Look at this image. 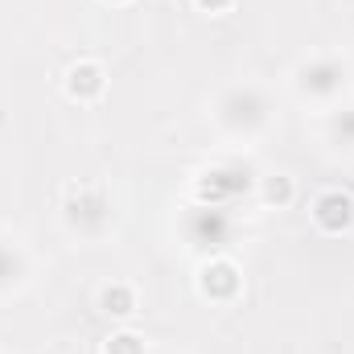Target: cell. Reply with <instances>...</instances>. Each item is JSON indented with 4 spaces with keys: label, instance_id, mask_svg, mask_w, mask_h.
<instances>
[{
    "label": "cell",
    "instance_id": "6",
    "mask_svg": "<svg viewBox=\"0 0 354 354\" xmlns=\"http://www.w3.org/2000/svg\"><path fill=\"white\" fill-rule=\"evenodd\" d=\"M264 202L268 206H288V202H292V177H284V174L268 177L264 181Z\"/></svg>",
    "mask_w": 354,
    "mask_h": 354
},
{
    "label": "cell",
    "instance_id": "4",
    "mask_svg": "<svg viewBox=\"0 0 354 354\" xmlns=\"http://www.w3.org/2000/svg\"><path fill=\"white\" fill-rule=\"evenodd\" d=\"M99 309L107 313V317H120V322H128L132 313H136V288L132 284H107L103 292H99Z\"/></svg>",
    "mask_w": 354,
    "mask_h": 354
},
{
    "label": "cell",
    "instance_id": "8",
    "mask_svg": "<svg viewBox=\"0 0 354 354\" xmlns=\"http://www.w3.org/2000/svg\"><path fill=\"white\" fill-rule=\"evenodd\" d=\"M194 4H198L202 12H227V8H231V0H194Z\"/></svg>",
    "mask_w": 354,
    "mask_h": 354
},
{
    "label": "cell",
    "instance_id": "5",
    "mask_svg": "<svg viewBox=\"0 0 354 354\" xmlns=\"http://www.w3.org/2000/svg\"><path fill=\"white\" fill-rule=\"evenodd\" d=\"M305 79V91H317V95H326V91H334L338 87V79H342V66L338 62H313V66H305L301 71Z\"/></svg>",
    "mask_w": 354,
    "mask_h": 354
},
{
    "label": "cell",
    "instance_id": "3",
    "mask_svg": "<svg viewBox=\"0 0 354 354\" xmlns=\"http://www.w3.org/2000/svg\"><path fill=\"white\" fill-rule=\"evenodd\" d=\"M239 268L231 264V260H210V264L202 268V276H198V288H202V297H210V301H231L235 292H239Z\"/></svg>",
    "mask_w": 354,
    "mask_h": 354
},
{
    "label": "cell",
    "instance_id": "2",
    "mask_svg": "<svg viewBox=\"0 0 354 354\" xmlns=\"http://www.w3.org/2000/svg\"><path fill=\"white\" fill-rule=\"evenodd\" d=\"M103 91H107V75H103L99 62L83 58V62H75V66L66 71V95H71L75 103H95Z\"/></svg>",
    "mask_w": 354,
    "mask_h": 354
},
{
    "label": "cell",
    "instance_id": "1",
    "mask_svg": "<svg viewBox=\"0 0 354 354\" xmlns=\"http://www.w3.org/2000/svg\"><path fill=\"white\" fill-rule=\"evenodd\" d=\"M313 223L326 231V235H342V231H351L354 227V198L346 189H322L317 198H313Z\"/></svg>",
    "mask_w": 354,
    "mask_h": 354
},
{
    "label": "cell",
    "instance_id": "9",
    "mask_svg": "<svg viewBox=\"0 0 354 354\" xmlns=\"http://www.w3.org/2000/svg\"><path fill=\"white\" fill-rule=\"evenodd\" d=\"M111 4H124V0H111Z\"/></svg>",
    "mask_w": 354,
    "mask_h": 354
},
{
    "label": "cell",
    "instance_id": "7",
    "mask_svg": "<svg viewBox=\"0 0 354 354\" xmlns=\"http://www.w3.org/2000/svg\"><path fill=\"white\" fill-rule=\"evenodd\" d=\"M103 354H145V338H136L132 330H120V334L107 338Z\"/></svg>",
    "mask_w": 354,
    "mask_h": 354
}]
</instances>
